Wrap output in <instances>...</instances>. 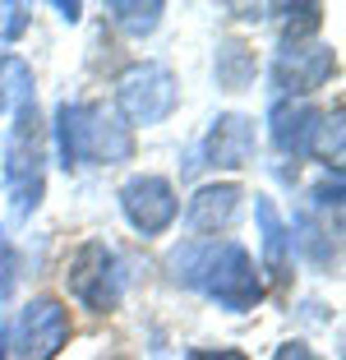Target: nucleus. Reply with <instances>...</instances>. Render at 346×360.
Returning a JSON list of instances; mask_svg holds the SVG:
<instances>
[{
  "label": "nucleus",
  "mask_w": 346,
  "mask_h": 360,
  "mask_svg": "<svg viewBox=\"0 0 346 360\" xmlns=\"http://www.w3.org/2000/svg\"><path fill=\"white\" fill-rule=\"evenodd\" d=\"M212 70H217V84L226 88V93H245V88L254 84V75H259V56H254L250 42H241V37H226V42L217 46V60H212Z\"/></svg>",
  "instance_id": "nucleus-12"
},
{
  "label": "nucleus",
  "mask_w": 346,
  "mask_h": 360,
  "mask_svg": "<svg viewBox=\"0 0 346 360\" xmlns=\"http://www.w3.org/2000/svg\"><path fill=\"white\" fill-rule=\"evenodd\" d=\"M65 286H70V296L79 300L84 309H93V314L115 309L120 286H125L115 250H111V245H102V240H84L70 255V264H65Z\"/></svg>",
  "instance_id": "nucleus-5"
},
{
  "label": "nucleus",
  "mask_w": 346,
  "mask_h": 360,
  "mask_svg": "<svg viewBox=\"0 0 346 360\" xmlns=\"http://www.w3.org/2000/svg\"><path fill=\"white\" fill-rule=\"evenodd\" d=\"M120 208H125L129 226L143 236H162L171 222H176V190H171L167 176H129L120 185Z\"/></svg>",
  "instance_id": "nucleus-7"
},
{
  "label": "nucleus",
  "mask_w": 346,
  "mask_h": 360,
  "mask_svg": "<svg viewBox=\"0 0 346 360\" xmlns=\"http://www.w3.org/2000/svg\"><path fill=\"white\" fill-rule=\"evenodd\" d=\"M333 70H337L333 46H286L273 60V88L291 93V97H305L314 88H323L333 79Z\"/></svg>",
  "instance_id": "nucleus-8"
},
{
  "label": "nucleus",
  "mask_w": 346,
  "mask_h": 360,
  "mask_svg": "<svg viewBox=\"0 0 346 360\" xmlns=\"http://www.w3.org/2000/svg\"><path fill=\"white\" fill-rule=\"evenodd\" d=\"M291 245L300 250L305 259H309V264H319V268H328V264L337 259V240H328V231L314 222V217H309V212H305V217H295V236H291Z\"/></svg>",
  "instance_id": "nucleus-16"
},
{
  "label": "nucleus",
  "mask_w": 346,
  "mask_h": 360,
  "mask_svg": "<svg viewBox=\"0 0 346 360\" xmlns=\"http://www.w3.org/2000/svg\"><path fill=\"white\" fill-rule=\"evenodd\" d=\"M14 356L19 360H56L60 347L70 342V309L60 305L56 296H37L19 309L14 319Z\"/></svg>",
  "instance_id": "nucleus-6"
},
{
  "label": "nucleus",
  "mask_w": 346,
  "mask_h": 360,
  "mask_svg": "<svg viewBox=\"0 0 346 360\" xmlns=\"http://www.w3.org/2000/svg\"><path fill=\"white\" fill-rule=\"evenodd\" d=\"M309 158L319 162H342V111H333V116H319L314 125V139H309Z\"/></svg>",
  "instance_id": "nucleus-17"
},
{
  "label": "nucleus",
  "mask_w": 346,
  "mask_h": 360,
  "mask_svg": "<svg viewBox=\"0 0 346 360\" xmlns=\"http://www.w3.org/2000/svg\"><path fill=\"white\" fill-rule=\"evenodd\" d=\"M106 14H111V23L120 32H129V37H148V32L162 23V5L158 0H148V5H139V0H111Z\"/></svg>",
  "instance_id": "nucleus-15"
},
{
  "label": "nucleus",
  "mask_w": 346,
  "mask_h": 360,
  "mask_svg": "<svg viewBox=\"0 0 346 360\" xmlns=\"http://www.w3.org/2000/svg\"><path fill=\"white\" fill-rule=\"evenodd\" d=\"M319 111L309 102H277L273 106V143L291 158H305L309 153V139H314Z\"/></svg>",
  "instance_id": "nucleus-11"
},
{
  "label": "nucleus",
  "mask_w": 346,
  "mask_h": 360,
  "mask_svg": "<svg viewBox=\"0 0 346 360\" xmlns=\"http://www.w3.org/2000/svg\"><path fill=\"white\" fill-rule=\"evenodd\" d=\"M241 199H245L241 185H203V190H194V199H189L185 222L194 226V231H222V226L236 222Z\"/></svg>",
  "instance_id": "nucleus-10"
},
{
  "label": "nucleus",
  "mask_w": 346,
  "mask_h": 360,
  "mask_svg": "<svg viewBox=\"0 0 346 360\" xmlns=\"http://www.w3.org/2000/svg\"><path fill=\"white\" fill-rule=\"evenodd\" d=\"M19 106H32V70L19 56L0 51V116H14Z\"/></svg>",
  "instance_id": "nucleus-14"
},
{
  "label": "nucleus",
  "mask_w": 346,
  "mask_h": 360,
  "mask_svg": "<svg viewBox=\"0 0 346 360\" xmlns=\"http://www.w3.org/2000/svg\"><path fill=\"white\" fill-rule=\"evenodd\" d=\"M199 153H203L208 167H226V171L245 167V162L254 158V120L236 116V111H231V116H217L212 129H208V139L199 143Z\"/></svg>",
  "instance_id": "nucleus-9"
},
{
  "label": "nucleus",
  "mask_w": 346,
  "mask_h": 360,
  "mask_svg": "<svg viewBox=\"0 0 346 360\" xmlns=\"http://www.w3.org/2000/svg\"><path fill=\"white\" fill-rule=\"evenodd\" d=\"M28 28V5H0V42H14Z\"/></svg>",
  "instance_id": "nucleus-18"
},
{
  "label": "nucleus",
  "mask_w": 346,
  "mask_h": 360,
  "mask_svg": "<svg viewBox=\"0 0 346 360\" xmlns=\"http://www.w3.org/2000/svg\"><path fill=\"white\" fill-rule=\"evenodd\" d=\"M171 268H176V282L203 291L222 309L245 314L263 300L259 268H254L250 250L236 240H189L171 255Z\"/></svg>",
  "instance_id": "nucleus-1"
},
{
  "label": "nucleus",
  "mask_w": 346,
  "mask_h": 360,
  "mask_svg": "<svg viewBox=\"0 0 346 360\" xmlns=\"http://www.w3.org/2000/svg\"><path fill=\"white\" fill-rule=\"evenodd\" d=\"M254 212H259V226H263V259H268V273H273L277 282H286V268H291V236H286L273 199L254 194Z\"/></svg>",
  "instance_id": "nucleus-13"
},
{
  "label": "nucleus",
  "mask_w": 346,
  "mask_h": 360,
  "mask_svg": "<svg viewBox=\"0 0 346 360\" xmlns=\"http://www.w3.org/2000/svg\"><path fill=\"white\" fill-rule=\"evenodd\" d=\"M185 360H250V356L236 351V347H194Z\"/></svg>",
  "instance_id": "nucleus-19"
},
{
  "label": "nucleus",
  "mask_w": 346,
  "mask_h": 360,
  "mask_svg": "<svg viewBox=\"0 0 346 360\" xmlns=\"http://www.w3.org/2000/svg\"><path fill=\"white\" fill-rule=\"evenodd\" d=\"M273 360H319V356H314V347H305V342H282Z\"/></svg>",
  "instance_id": "nucleus-20"
},
{
  "label": "nucleus",
  "mask_w": 346,
  "mask_h": 360,
  "mask_svg": "<svg viewBox=\"0 0 346 360\" xmlns=\"http://www.w3.org/2000/svg\"><path fill=\"white\" fill-rule=\"evenodd\" d=\"M56 148L65 167H111L134 158V134L106 106H70L56 111Z\"/></svg>",
  "instance_id": "nucleus-2"
},
{
  "label": "nucleus",
  "mask_w": 346,
  "mask_h": 360,
  "mask_svg": "<svg viewBox=\"0 0 346 360\" xmlns=\"http://www.w3.org/2000/svg\"><path fill=\"white\" fill-rule=\"evenodd\" d=\"M0 180L10 190L14 208L28 212L42 199V129H37V102L14 111V129L5 139V158H0Z\"/></svg>",
  "instance_id": "nucleus-3"
},
{
  "label": "nucleus",
  "mask_w": 346,
  "mask_h": 360,
  "mask_svg": "<svg viewBox=\"0 0 346 360\" xmlns=\"http://www.w3.org/2000/svg\"><path fill=\"white\" fill-rule=\"evenodd\" d=\"M176 102H180V84L158 60L129 65L120 75V84H115V106H120V116L129 125H162L176 111Z\"/></svg>",
  "instance_id": "nucleus-4"
}]
</instances>
